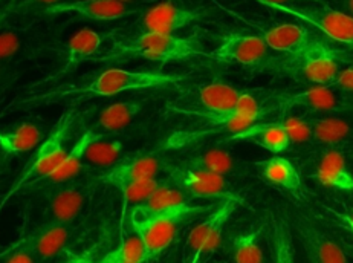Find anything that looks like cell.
Instances as JSON below:
<instances>
[{
  "instance_id": "1",
  "label": "cell",
  "mask_w": 353,
  "mask_h": 263,
  "mask_svg": "<svg viewBox=\"0 0 353 263\" xmlns=\"http://www.w3.org/2000/svg\"><path fill=\"white\" fill-rule=\"evenodd\" d=\"M188 80L183 74L159 72V70H127L119 68H110L89 81L75 84H61V86L48 89L40 95H31L30 98L20 99L17 108H37L59 101L80 103L90 98L114 97L124 92L133 90H154L178 88L181 83Z\"/></svg>"
},
{
  "instance_id": "2",
  "label": "cell",
  "mask_w": 353,
  "mask_h": 263,
  "mask_svg": "<svg viewBox=\"0 0 353 263\" xmlns=\"http://www.w3.org/2000/svg\"><path fill=\"white\" fill-rule=\"evenodd\" d=\"M80 115L81 110L77 106H70L63 112V115L54 124L52 130L43 139V143L37 147V150L32 155V158L28 161L22 173L19 175L10 190L6 191V195L2 197V208L10 204L12 197L25 193L32 187H39L46 177L51 176L61 166V162L65 161L69 153L66 144L69 143V138L75 129Z\"/></svg>"
},
{
  "instance_id": "3",
  "label": "cell",
  "mask_w": 353,
  "mask_h": 263,
  "mask_svg": "<svg viewBox=\"0 0 353 263\" xmlns=\"http://www.w3.org/2000/svg\"><path fill=\"white\" fill-rule=\"evenodd\" d=\"M196 57H210L205 54L201 41L178 35L144 32L125 43H117L103 60H133L144 59L152 61H182L196 59Z\"/></svg>"
},
{
  "instance_id": "4",
  "label": "cell",
  "mask_w": 353,
  "mask_h": 263,
  "mask_svg": "<svg viewBox=\"0 0 353 263\" xmlns=\"http://www.w3.org/2000/svg\"><path fill=\"white\" fill-rule=\"evenodd\" d=\"M243 199L230 193L217 202L216 208L190 231L181 251V263H207L221 246L222 233Z\"/></svg>"
},
{
  "instance_id": "5",
  "label": "cell",
  "mask_w": 353,
  "mask_h": 263,
  "mask_svg": "<svg viewBox=\"0 0 353 263\" xmlns=\"http://www.w3.org/2000/svg\"><path fill=\"white\" fill-rule=\"evenodd\" d=\"M216 205H193L185 204L181 207L158 213V215L148 216L145 219L130 222L137 236L144 242L148 260L154 259L162 251L167 250L173 242L181 224L202 213L213 211Z\"/></svg>"
},
{
  "instance_id": "6",
  "label": "cell",
  "mask_w": 353,
  "mask_h": 263,
  "mask_svg": "<svg viewBox=\"0 0 353 263\" xmlns=\"http://www.w3.org/2000/svg\"><path fill=\"white\" fill-rule=\"evenodd\" d=\"M98 182L100 177L95 179L86 176L79 181L68 182L63 188L49 191L40 208L41 224L65 225L72 222L86 207Z\"/></svg>"
},
{
  "instance_id": "7",
  "label": "cell",
  "mask_w": 353,
  "mask_h": 263,
  "mask_svg": "<svg viewBox=\"0 0 353 263\" xmlns=\"http://www.w3.org/2000/svg\"><path fill=\"white\" fill-rule=\"evenodd\" d=\"M271 8L286 12L289 16L301 20L306 25L315 28L330 40L347 45L353 49V17L343 11L330 8L327 5L295 6L280 2H260Z\"/></svg>"
},
{
  "instance_id": "8",
  "label": "cell",
  "mask_w": 353,
  "mask_h": 263,
  "mask_svg": "<svg viewBox=\"0 0 353 263\" xmlns=\"http://www.w3.org/2000/svg\"><path fill=\"white\" fill-rule=\"evenodd\" d=\"M289 219L309 263H349L343 246L306 213L294 211Z\"/></svg>"
},
{
  "instance_id": "9",
  "label": "cell",
  "mask_w": 353,
  "mask_h": 263,
  "mask_svg": "<svg viewBox=\"0 0 353 263\" xmlns=\"http://www.w3.org/2000/svg\"><path fill=\"white\" fill-rule=\"evenodd\" d=\"M340 57L329 46L319 43L305 55L286 59L279 68L295 80L312 83L315 86H329L340 74Z\"/></svg>"
},
{
  "instance_id": "10",
  "label": "cell",
  "mask_w": 353,
  "mask_h": 263,
  "mask_svg": "<svg viewBox=\"0 0 353 263\" xmlns=\"http://www.w3.org/2000/svg\"><path fill=\"white\" fill-rule=\"evenodd\" d=\"M210 57L217 61L243 68H263L271 61L270 46L266 41L260 35L251 34L227 35Z\"/></svg>"
},
{
  "instance_id": "11",
  "label": "cell",
  "mask_w": 353,
  "mask_h": 263,
  "mask_svg": "<svg viewBox=\"0 0 353 263\" xmlns=\"http://www.w3.org/2000/svg\"><path fill=\"white\" fill-rule=\"evenodd\" d=\"M70 236H72L70 224H40L39 228L26 234L17 244H14L5 253H2V255L14 250H25L31 253L35 259H52L65 250Z\"/></svg>"
},
{
  "instance_id": "12",
  "label": "cell",
  "mask_w": 353,
  "mask_h": 263,
  "mask_svg": "<svg viewBox=\"0 0 353 263\" xmlns=\"http://www.w3.org/2000/svg\"><path fill=\"white\" fill-rule=\"evenodd\" d=\"M272 51L286 55V59H296L321 43L320 39L310 32L306 26L296 23H281L262 31L260 35Z\"/></svg>"
},
{
  "instance_id": "13",
  "label": "cell",
  "mask_w": 353,
  "mask_h": 263,
  "mask_svg": "<svg viewBox=\"0 0 353 263\" xmlns=\"http://www.w3.org/2000/svg\"><path fill=\"white\" fill-rule=\"evenodd\" d=\"M205 16L203 8H192L176 3H159L145 12L143 19L147 32L173 35Z\"/></svg>"
},
{
  "instance_id": "14",
  "label": "cell",
  "mask_w": 353,
  "mask_h": 263,
  "mask_svg": "<svg viewBox=\"0 0 353 263\" xmlns=\"http://www.w3.org/2000/svg\"><path fill=\"white\" fill-rule=\"evenodd\" d=\"M173 187L182 190L190 197H221L228 196L230 186L225 176L185 167H174L170 172Z\"/></svg>"
},
{
  "instance_id": "15",
  "label": "cell",
  "mask_w": 353,
  "mask_h": 263,
  "mask_svg": "<svg viewBox=\"0 0 353 263\" xmlns=\"http://www.w3.org/2000/svg\"><path fill=\"white\" fill-rule=\"evenodd\" d=\"M161 159L154 155H139L109 168L100 176L101 184L117 187L119 191L133 184L157 179L161 170Z\"/></svg>"
},
{
  "instance_id": "16",
  "label": "cell",
  "mask_w": 353,
  "mask_h": 263,
  "mask_svg": "<svg viewBox=\"0 0 353 263\" xmlns=\"http://www.w3.org/2000/svg\"><path fill=\"white\" fill-rule=\"evenodd\" d=\"M49 16L57 14H77L90 20H119L137 12V10L125 2L118 0H79V2H61L52 3L45 10Z\"/></svg>"
},
{
  "instance_id": "17",
  "label": "cell",
  "mask_w": 353,
  "mask_h": 263,
  "mask_svg": "<svg viewBox=\"0 0 353 263\" xmlns=\"http://www.w3.org/2000/svg\"><path fill=\"white\" fill-rule=\"evenodd\" d=\"M344 101L335 90L329 86H314L295 94L281 95L277 98V106L281 113L294 109H305L312 112H335L344 108Z\"/></svg>"
},
{
  "instance_id": "18",
  "label": "cell",
  "mask_w": 353,
  "mask_h": 263,
  "mask_svg": "<svg viewBox=\"0 0 353 263\" xmlns=\"http://www.w3.org/2000/svg\"><path fill=\"white\" fill-rule=\"evenodd\" d=\"M222 144H240V143H252L256 146L263 147L265 150L271 153H281L285 152L291 146V139H289L286 130L279 123H262L254 124L248 129L240 132L232 137L225 138L221 141Z\"/></svg>"
},
{
  "instance_id": "19",
  "label": "cell",
  "mask_w": 353,
  "mask_h": 263,
  "mask_svg": "<svg viewBox=\"0 0 353 263\" xmlns=\"http://www.w3.org/2000/svg\"><path fill=\"white\" fill-rule=\"evenodd\" d=\"M256 167L260 176L271 186L285 190L286 193L296 197L305 193L300 172L289 159L274 156V158L256 162Z\"/></svg>"
},
{
  "instance_id": "20",
  "label": "cell",
  "mask_w": 353,
  "mask_h": 263,
  "mask_svg": "<svg viewBox=\"0 0 353 263\" xmlns=\"http://www.w3.org/2000/svg\"><path fill=\"white\" fill-rule=\"evenodd\" d=\"M103 43V35L98 34L89 28H83L81 31L77 32L72 39L69 40L66 48V60L63 63V68H60L55 72L49 81H59L63 77L74 72L81 63L90 60L92 57L97 54Z\"/></svg>"
},
{
  "instance_id": "21",
  "label": "cell",
  "mask_w": 353,
  "mask_h": 263,
  "mask_svg": "<svg viewBox=\"0 0 353 263\" xmlns=\"http://www.w3.org/2000/svg\"><path fill=\"white\" fill-rule=\"evenodd\" d=\"M314 177L324 187L353 193V173L345 162L344 155L336 148L323 153Z\"/></svg>"
},
{
  "instance_id": "22",
  "label": "cell",
  "mask_w": 353,
  "mask_h": 263,
  "mask_svg": "<svg viewBox=\"0 0 353 263\" xmlns=\"http://www.w3.org/2000/svg\"><path fill=\"white\" fill-rule=\"evenodd\" d=\"M43 143V135L30 121H22L11 127H6L0 132V150L2 158L11 159L14 156H22L28 152L34 150Z\"/></svg>"
},
{
  "instance_id": "23",
  "label": "cell",
  "mask_w": 353,
  "mask_h": 263,
  "mask_svg": "<svg viewBox=\"0 0 353 263\" xmlns=\"http://www.w3.org/2000/svg\"><path fill=\"white\" fill-rule=\"evenodd\" d=\"M268 236H270L271 263H296L294 231L289 213H271L268 220Z\"/></svg>"
},
{
  "instance_id": "24",
  "label": "cell",
  "mask_w": 353,
  "mask_h": 263,
  "mask_svg": "<svg viewBox=\"0 0 353 263\" xmlns=\"http://www.w3.org/2000/svg\"><path fill=\"white\" fill-rule=\"evenodd\" d=\"M101 135L95 133L92 129H88L81 137L77 139V143L69 148V153L61 162V166L55 170V172L46 177V179L40 184L41 186H61V184H68L80 175L84 162V156H86L88 148L95 143V141L101 139Z\"/></svg>"
},
{
  "instance_id": "25",
  "label": "cell",
  "mask_w": 353,
  "mask_h": 263,
  "mask_svg": "<svg viewBox=\"0 0 353 263\" xmlns=\"http://www.w3.org/2000/svg\"><path fill=\"white\" fill-rule=\"evenodd\" d=\"M144 106L145 99H125V101L110 104L100 112V115H98L90 129L101 135V137L105 133L121 130L138 117V113L143 110Z\"/></svg>"
},
{
  "instance_id": "26",
  "label": "cell",
  "mask_w": 353,
  "mask_h": 263,
  "mask_svg": "<svg viewBox=\"0 0 353 263\" xmlns=\"http://www.w3.org/2000/svg\"><path fill=\"white\" fill-rule=\"evenodd\" d=\"M190 197L187 193H183L182 190L164 186L159 190L154 191V193L147 199L145 202L137 205L130 211V222H137V220L145 219L148 216L158 215V213L172 210L176 207H181V205L192 204L190 202Z\"/></svg>"
},
{
  "instance_id": "27",
  "label": "cell",
  "mask_w": 353,
  "mask_h": 263,
  "mask_svg": "<svg viewBox=\"0 0 353 263\" xmlns=\"http://www.w3.org/2000/svg\"><path fill=\"white\" fill-rule=\"evenodd\" d=\"M268 230V222L250 226L236 234L231 242V254L236 263H263L262 239Z\"/></svg>"
},
{
  "instance_id": "28",
  "label": "cell",
  "mask_w": 353,
  "mask_h": 263,
  "mask_svg": "<svg viewBox=\"0 0 353 263\" xmlns=\"http://www.w3.org/2000/svg\"><path fill=\"white\" fill-rule=\"evenodd\" d=\"M312 126L314 143L321 146H345L353 143V124L349 121L324 117V118H312L309 119Z\"/></svg>"
},
{
  "instance_id": "29",
  "label": "cell",
  "mask_w": 353,
  "mask_h": 263,
  "mask_svg": "<svg viewBox=\"0 0 353 263\" xmlns=\"http://www.w3.org/2000/svg\"><path fill=\"white\" fill-rule=\"evenodd\" d=\"M185 168L193 170H202V172H210L216 175H228L232 167H234V161H232L231 155L228 152L222 150V148H210V150L194 155L182 162Z\"/></svg>"
},
{
  "instance_id": "30",
  "label": "cell",
  "mask_w": 353,
  "mask_h": 263,
  "mask_svg": "<svg viewBox=\"0 0 353 263\" xmlns=\"http://www.w3.org/2000/svg\"><path fill=\"white\" fill-rule=\"evenodd\" d=\"M123 153V143L121 141H101L98 139L92 144L86 156H84V161L90 164L92 167L98 168H112L115 162L119 159V156Z\"/></svg>"
},
{
  "instance_id": "31",
  "label": "cell",
  "mask_w": 353,
  "mask_h": 263,
  "mask_svg": "<svg viewBox=\"0 0 353 263\" xmlns=\"http://www.w3.org/2000/svg\"><path fill=\"white\" fill-rule=\"evenodd\" d=\"M148 260L144 242L137 234L133 237L123 240L121 245L109 251L97 263H145Z\"/></svg>"
},
{
  "instance_id": "32",
  "label": "cell",
  "mask_w": 353,
  "mask_h": 263,
  "mask_svg": "<svg viewBox=\"0 0 353 263\" xmlns=\"http://www.w3.org/2000/svg\"><path fill=\"white\" fill-rule=\"evenodd\" d=\"M279 123L286 130L289 139L292 144H305L314 139L312 126H310L309 119L301 117H292L286 115L283 119H280Z\"/></svg>"
},
{
  "instance_id": "33",
  "label": "cell",
  "mask_w": 353,
  "mask_h": 263,
  "mask_svg": "<svg viewBox=\"0 0 353 263\" xmlns=\"http://www.w3.org/2000/svg\"><path fill=\"white\" fill-rule=\"evenodd\" d=\"M161 187H164V182H161L158 179H148V181H143V182H138V184H133V186L125 187L121 190L124 205L133 204V207H137V205L145 202L147 199Z\"/></svg>"
},
{
  "instance_id": "34",
  "label": "cell",
  "mask_w": 353,
  "mask_h": 263,
  "mask_svg": "<svg viewBox=\"0 0 353 263\" xmlns=\"http://www.w3.org/2000/svg\"><path fill=\"white\" fill-rule=\"evenodd\" d=\"M324 210L327 211V215L334 219L341 228L347 230L350 234H353V208H336L326 205Z\"/></svg>"
},
{
  "instance_id": "35",
  "label": "cell",
  "mask_w": 353,
  "mask_h": 263,
  "mask_svg": "<svg viewBox=\"0 0 353 263\" xmlns=\"http://www.w3.org/2000/svg\"><path fill=\"white\" fill-rule=\"evenodd\" d=\"M19 48V35L17 32H12L11 30L5 31L0 39V57L2 60H8L16 54Z\"/></svg>"
},
{
  "instance_id": "36",
  "label": "cell",
  "mask_w": 353,
  "mask_h": 263,
  "mask_svg": "<svg viewBox=\"0 0 353 263\" xmlns=\"http://www.w3.org/2000/svg\"><path fill=\"white\" fill-rule=\"evenodd\" d=\"M330 89H341L345 92H353V66L341 70L334 81L329 84Z\"/></svg>"
},
{
  "instance_id": "37",
  "label": "cell",
  "mask_w": 353,
  "mask_h": 263,
  "mask_svg": "<svg viewBox=\"0 0 353 263\" xmlns=\"http://www.w3.org/2000/svg\"><path fill=\"white\" fill-rule=\"evenodd\" d=\"M3 255H8L6 263H35L34 255L25 250H14Z\"/></svg>"
},
{
  "instance_id": "38",
  "label": "cell",
  "mask_w": 353,
  "mask_h": 263,
  "mask_svg": "<svg viewBox=\"0 0 353 263\" xmlns=\"http://www.w3.org/2000/svg\"><path fill=\"white\" fill-rule=\"evenodd\" d=\"M343 6H344V10L349 12V16L353 17V0H349V2H344Z\"/></svg>"
},
{
  "instance_id": "39",
  "label": "cell",
  "mask_w": 353,
  "mask_h": 263,
  "mask_svg": "<svg viewBox=\"0 0 353 263\" xmlns=\"http://www.w3.org/2000/svg\"><path fill=\"white\" fill-rule=\"evenodd\" d=\"M72 263H92V262L88 260V259H77V260H74Z\"/></svg>"
}]
</instances>
